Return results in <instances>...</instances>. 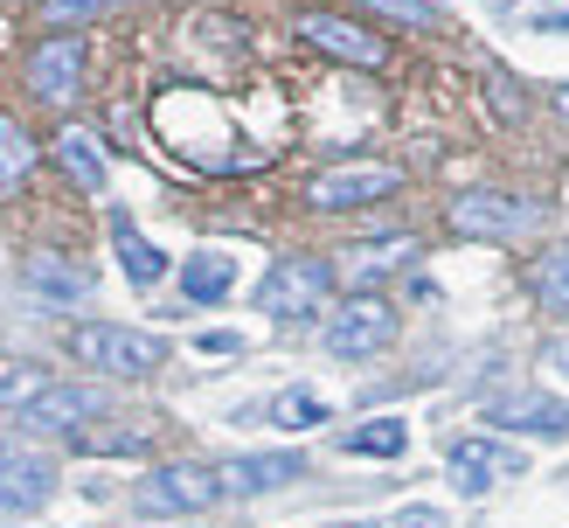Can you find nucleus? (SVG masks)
Returning <instances> with one entry per match:
<instances>
[{
  "mask_svg": "<svg viewBox=\"0 0 569 528\" xmlns=\"http://www.w3.org/2000/svg\"><path fill=\"white\" fill-rule=\"evenodd\" d=\"M70 348L77 361H91V369L104 376H153L160 361H167V341H153V333H132V327H77L70 333Z\"/></svg>",
  "mask_w": 569,
  "mask_h": 528,
  "instance_id": "1",
  "label": "nucleus"
},
{
  "mask_svg": "<svg viewBox=\"0 0 569 528\" xmlns=\"http://www.w3.org/2000/svg\"><path fill=\"white\" fill-rule=\"evenodd\" d=\"M327 286H333V271L320 258H284V265H271V278L258 286V306L271 320H306L312 306L327 299Z\"/></svg>",
  "mask_w": 569,
  "mask_h": 528,
  "instance_id": "2",
  "label": "nucleus"
},
{
  "mask_svg": "<svg viewBox=\"0 0 569 528\" xmlns=\"http://www.w3.org/2000/svg\"><path fill=\"white\" fill-rule=\"evenodd\" d=\"M396 341V313L382 299H348L340 313L327 320V348L340 355V361H361V355H382Z\"/></svg>",
  "mask_w": 569,
  "mask_h": 528,
  "instance_id": "3",
  "label": "nucleus"
},
{
  "mask_svg": "<svg viewBox=\"0 0 569 528\" xmlns=\"http://www.w3.org/2000/svg\"><path fill=\"white\" fill-rule=\"evenodd\" d=\"M222 494V472L209 466H167L139 487V515H202L209 500Z\"/></svg>",
  "mask_w": 569,
  "mask_h": 528,
  "instance_id": "4",
  "label": "nucleus"
},
{
  "mask_svg": "<svg viewBox=\"0 0 569 528\" xmlns=\"http://www.w3.org/2000/svg\"><path fill=\"white\" fill-rule=\"evenodd\" d=\"M98 410H104L98 389H83V382H42L36 397L21 404V425L28 431H77V425H91Z\"/></svg>",
  "mask_w": 569,
  "mask_h": 528,
  "instance_id": "5",
  "label": "nucleus"
},
{
  "mask_svg": "<svg viewBox=\"0 0 569 528\" xmlns=\"http://www.w3.org/2000/svg\"><path fill=\"white\" fill-rule=\"evenodd\" d=\"M299 36L312 49L340 56V63H361V70H382L389 63V42L368 36V28H355V21H340V14H299Z\"/></svg>",
  "mask_w": 569,
  "mask_h": 528,
  "instance_id": "6",
  "label": "nucleus"
},
{
  "mask_svg": "<svg viewBox=\"0 0 569 528\" xmlns=\"http://www.w3.org/2000/svg\"><path fill=\"white\" fill-rule=\"evenodd\" d=\"M83 77V36H49L36 56H28V83H36L42 104H70Z\"/></svg>",
  "mask_w": 569,
  "mask_h": 528,
  "instance_id": "7",
  "label": "nucleus"
},
{
  "mask_svg": "<svg viewBox=\"0 0 569 528\" xmlns=\"http://www.w3.org/2000/svg\"><path fill=\"white\" fill-rule=\"evenodd\" d=\"M389 188H396V167H333V175H312L306 202L312 209H361Z\"/></svg>",
  "mask_w": 569,
  "mask_h": 528,
  "instance_id": "8",
  "label": "nucleus"
},
{
  "mask_svg": "<svg viewBox=\"0 0 569 528\" xmlns=\"http://www.w3.org/2000/svg\"><path fill=\"white\" fill-rule=\"evenodd\" d=\"M528 459L515 452V445H493V438H466L451 445V487L459 494H487L493 480H507V472H521Z\"/></svg>",
  "mask_w": 569,
  "mask_h": 528,
  "instance_id": "9",
  "label": "nucleus"
},
{
  "mask_svg": "<svg viewBox=\"0 0 569 528\" xmlns=\"http://www.w3.org/2000/svg\"><path fill=\"white\" fill-rule=\"evenodd\" d=\"M528 222H535V209L515 202V195H459L451 202V230H466V237H515Z\"/></svg>",
  "mask_w": 569,
  "mask_h": 528,
  "instance_id": "10",
  "label": "nucleus"
},
{
  "mask_svg": "<svg viewBox=\"0 0 569 528\" xmlns=\"http://www.w3.org/2000/svg\"><path fill=\"white\" fill-rule=\"evenodd\" d=\"M487 425H507V431H535V438H569V404H556V397H535V389H521V397H493V404H487Z\"/></svg>",
  "mask_w": 569,
  "mask_h": 528,
  "instance_id": "11",
  "label": "nucleus"
},
{
  "mask_svg": "<svg viewBox=\"0 0 569 528\" xmlns=\"http://www.w3.org/2000/svg\"><path fill=\"white\" fill-rule=\"evenodd\" d=\"M49 487H56L49 459H36V452H0V508L36 515L42 500H49Z\"/></svg>",
  "mask_w": 569,
  "mask_h": 528,
  "instance_id": "12",
  "label": "nucleus"
},
{
  "mask_svg": "<svg viewBox=\"0 0 569 528\" xmlns=\"http://www.w3.org/2000/svg\"><path fill=\"white\" fill-rule=\"evenodd\" d=\"M299 459L292 452H250V459H230L222 466V494H271L284 480H299Z\"/></svg>",
  "mask_w": 569,
  "mask_h": 528,
  "instance_id": "13",
  "label": "nucleus"
},
{
  "mask_svg": "<svg viewBox=\"0 0 569 528\" xmlns=\"http://www.w3.org/2000/svg\"><path fill=\"white\" fill-rule=\"evenodd\" d=\"M28 292H42V299H56V306H77V299H91L98 292V278L83 271V265H63V258H28Z\"/></svg>",
  "mask_w": 569,
  "mask_h": 528,
  "instance_id": "14",
  "label": "nucleus"
},
{
  "mask_svg": "<svg viewBox=\"0 0 569 528\" xmlns=\"http://www.w3.org/2000/svg\"><path fill=\"white\" fill-rule=\"evenodd\" d=\"M230 286H237V258H222V250H202V258H188V271H181V292L194 306H216Z\"/></svg>",
  "mask_w": 569,
  "mask_h": 528,
  "instance_id": "15",
  "label": "nucleus"
},
{
  "mask_svg": "<svg viewBox=\"0 0 569 528\" xmlns=\"http://www.w3.org/2000/svg\"><path fill=\"white\" fill-rule=\"evenodd\" d=\"M56 160L70 167V181H77V188H104V153H98V139H91V132L63 126V132H56Z\"/></svg>",
  "mask_w": 569,
  "mask_h": 528,
  "instance_id": "16",
  "label": "nucleus"
},
{
  "mask_svg": "<svg viewBox=\"0 0 569 528\" xmlns=\"http://www.w3.org/2000/svg\"><path fill=\"white\" fill-rule=\"evenodd\" d=\"M111 243H119V265H126V278H132V286H153V278L167 271V258H160V250H153L147 237L132 230L126 216H111Z\"/></svg>",
  "mask_w": 569,
  "mask_h": 528,
  "instance_id": "17",
  "label": "nucleus"
},
{
  "mask_svg": "<svg viewBox=\"0 0 569 528\" xmlns=\"http://www.w3.org/2000/svg\"><path fill=\"white\" fill-rule=\"evenodd\" d=\"M410 445V431L396 425V417H376V425H355V431H340V452H361V459H396Z\"/></svg>",
  "mask_w": 569,
  "mask_h": 528,
  "instance_id": "18",
  "label": "nucleus"
},
{
  "mask_svg": "<svg viewBox=\"0 0 569 528\" xmlns=\"http://www.w3.org/2000/svg\"><path fill=\"white\" fill-rule=\"evenodd\" d=\"M28 167H36V139H28V132L8 119V111H0V195H8V188H21V175H28Z\"/></svg>",
  "mask_w": 569,
  "mask_h": 528,
  "instance_id": "19",
  "label": "nucleus"
},
{
  "mask_svg": "<svg viewBox=\"0 0 569 528\" xmlns=\"http://www.w3.org/2000/svg\"><path fill=\"white\" fill-rule=\"evenodd\" d=\"M535 299L569 320V250H549V258L535 265Z\"/></svg>",
  "mask_w": 569,
  "mask_h": 528,
  "instance_id": "20",
  "label": "nucleus"
},
{
  "mask_svg": "<svg viewBox=\"0 0 569 528\" xmlns=\"http://www.w3.org/2000/svg\"><path fill=\"white\" fill-rule=\"evenodd\" d=\"M271 417L284 431H312V425H327V397H312V389H284V397L271 404Z\"/></svg>",
  "mask_w": 569,
  "mask_h": 528,
  "instance_id": "21",
  "label": "nucleus"
},
{
  "mask_svg": "<svg viewBox=\"0 0 569 528\" xmlns=\"http://www.w3.org/2000/svg\"><path fill=\"white\" fill-rule=\"evenodd\" d=\"M361 8H376V14H389V21H410V28H438V14L423 8V0H361Z\"/></svg>",
  "mask_w": 569,
  "mask_h": 528,
  "instance_id": "22",
  "label": "nucleus"
},
{
  "mask_svg": "<svg viewBox=\"0 0 569 528\" xmlns=\"http://www.w3.org/2000/svg\"><path fill=\"white\" fill-rule=\"evenodd\" d=\"M147 431H83V452H139Z\"/></svg>",
  "mask_w": 569,
  "mask_h": 528,
  "instance_id": "23",
  "label": "nucleus"
},
{
  "mask_svg": "<svg viewBox=\"0 0 569 528\" xmlns=\"http://www.w3.org/2000/svg\"><path fill=\"white\" fill-rule=\"evenodd\" d=\"M98 8H111V0H49V21H83Z\"/></svg>",
  "mask_w": 569,
  "mask_h": 528,
  "instance_id": "24",
  "label": "nucleus"
},
{
  "mask_svg": "<svg viewBox=\"0 0 569 528\" xmlns=\"http://www.w3.org/2000/svg\"><path fill=\"white\" fill-rule=\"evenodd\" d=\"M36 389H42V376H8V382H0V404H28Z\"/></svg>",
  "mask_w": 569,
  "mask_h": 528,
  "instance_id": "25",
  "label": "nucleus"
},
{
  "mask_svg": "<svg viewBox=\"0 0 569 528\" xmlns=\"http://www.w3.org/2000/svg\"><path fill=\"white\" fill-rule=\"evenodd\" d=\"M396 250H403V243H389V250H361L355 278H376V271H389V265H396Z\"/></svg>",
  "mask_w": 569,
  "mask_h": 528,
  "instance_id": "26",
  "label": "nucleus"
},
{
  "mask_svg": "<svg viewBox=\"0 0 569 528\" xmlns=\"http://www.w3.org/2000/svg\"><path fill=\"white\" fill-rule=\"evenodd\" d=\"M396 528H445V515H438V508H423V500H417V508H403V515H396Z\"/></svg>",
  "mask_w": 569,
  "mask_h": 528,
  "instance_id": "27",
  "label": "nucleus"
},
{
  "mask_svg": "<svg viewBox=\"0 0 569 528\" xmlns=\"http://www.w3.org/2000/svg\"><path fill=\"white\" fill-rule=\"evenodd\" d=\"M243 341H237V333H202V355H237Z\"/></svg>",
  "mask_w": 569,
  "mask_h": 528,
  "instance_id": "28",
  "label": "nucleus"
},
{
  "mask_svg": "<svg viewBox=\"0 0 569 528\" xmlns=\"http://www.w3.org/2000/svg\"><path fill=\"white\" fill-rule=\"evenodd\" d=\"M542 36H569V14H542Z\"/></svg>",
  "mask_w": 569,
  "mask_h": 528,
  "instance_id": "29",
  "label": "nucleus"
},
{
  "mask_svg": "<svg viewBox=\"0 0 569 528\" xmlns=\"http://www.w3.org/2000/svg\"><path fill=\"white\" fill-rule=\"evenodd\" d=\"M556 98H562V111H569V91H556Z\"/></svg>",
  "mask_w": 569,
  "mask_h": 528,
  "instance_id": "30",
  "label": "nucleus"
}]
</instances>
